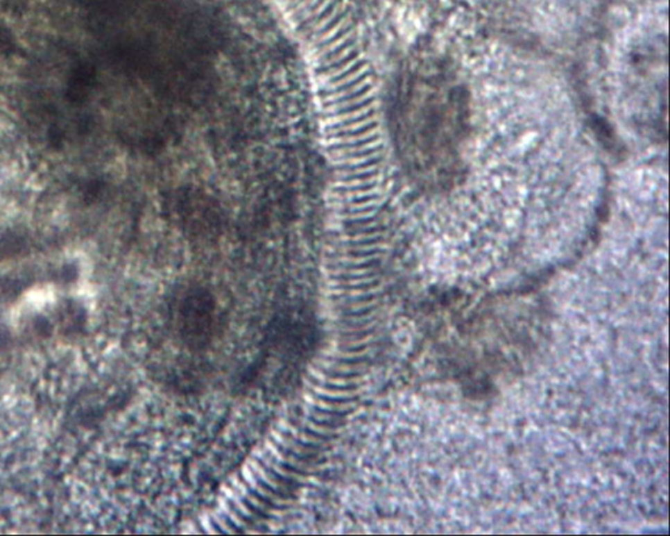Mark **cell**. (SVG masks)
<instances>
[{
    "label": "cell",
    "instance_id": "6da1fadb",
    "mask_svg": "<svg viewBox=\"0 0 670 536\" xmlns=\"http://www.w3.org/2000/svg\"><path fill=\"white\" fill-rule=\"evenodd\" d=\"M313 394L316 396H321L323 399H347V397L354 396V391H347L346 388L338 390V387L334 388H326L324 385H311Z\"/></svg>",
    "mask_w": 670,
    "mask_h": 536
},
{
    "label": "cell",
    "instance_id": "7a4b0ae2",
    "mask_svg": "<svg viewBox=\"0 0 670 536\" xmlns=\"http://www.w3.org/2000/svg\"><path fill=\"white\" fill-rule=\"evenodd\" d=\"M305 401L313 407V408H320L324 409V410H346L350 405H346V404H338V403H329V401H325L323 399H318L316 395H312V394H307L305 395Z\"/></svg>",
    "mask_w": 670,
    "mask_h": 536
}]
</instances>
